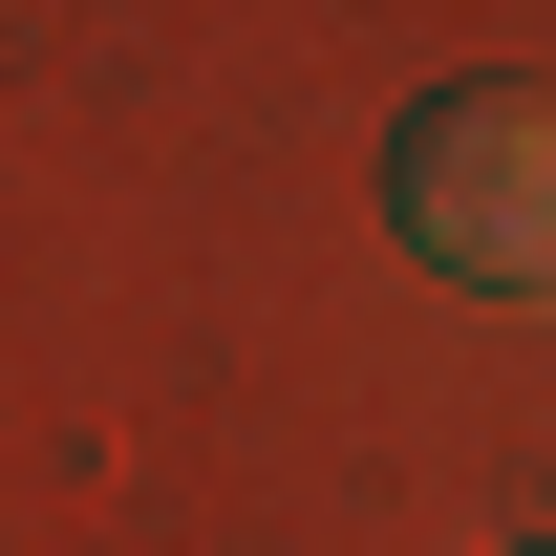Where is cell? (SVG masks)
Returning a JSON list of instances; mask_svg holds the SVG:
<instances>
[{"instance_id":"cell-1","label":"cell","mask_w":556,"mask_h":556,"mask_svg":"<svg viewBox=\"0 0 556 556\" xmlns=\"http://www.w3.org/2000/svg\"><path fill=\"white\" fill-rule=\"evenodd\" d=\"M386 236L471 300H556V86H450L386 129Z\"/></svg>"},{"instance_id":"cell-2","label":"cell","mask_w":556,"mask_h":556,"mask_svg":"<svg viewBox=\"0 0 556 556\" xmlns=\"http://www.w3.org/2000/svg\"><path fill=\"white\" fill-rule=\"evenodd\" d=\"M535 556H556V535H535Z\"/></svg>"}]
</instances>
